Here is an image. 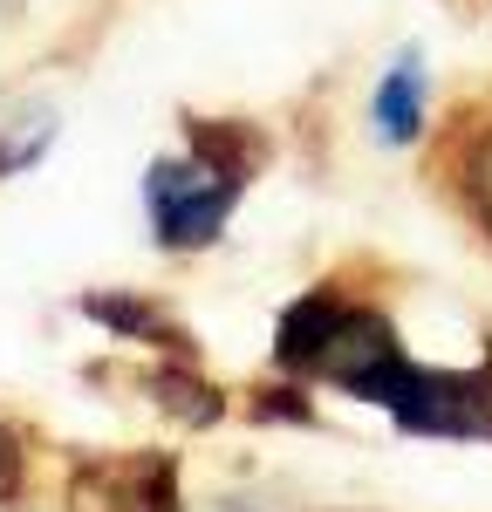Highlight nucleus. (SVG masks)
Wrapping results in <instances>:
<instances>
[{
	"mask_svg": "<svg viewBox=\"0 0 492 512\" xmlns=\"http://www.w3.org/2000/svg\"><path fill=\"white\" fill-rule=\"evenodd\" d=\"M96 328H110L117 342H151V349H185V328L164 321V308H151L144 294H82L76 301Z\"/></svg>",
	"mask_w": 492,
	"mask_h": 512,
	"instance_id": "nucleus-2",
	"label": "nucleus"
},
{
	"mask_svg": "<svg viewBox=\"0 0 492 512\" xmlns=\"http://www.w3.org/2000/svg\"><path fill=\"white\" fill-rule=\"evenodd\" d=\"M151 390H158V403H164V410H178L185 424H219V410H226L219 390L199 383V376H185V369H158V376H151Z\"/></svg>",
	"mask_w": 492,
	"mask_h": 512,
	"instance_id": "nucleus-4",
	"label": "nucleus"
},
{
	"mask_svg": "<svg viewBox=\"0 0 492 512\" xmlns=\"http://www.w3.org/2000/svg\"><path fill=\"white\" fill-rule=\"evenodd\" d=\"M424 130V69L417 55H404L390 76L376 82V137L383 144H410Z\"/></svg>",
	"mask_w": 492,
	"mask_h": 512,
	"instance_id": "nucleus-3",
	"label": "nucleus"
},
{
	"mask_svg": "<svg viewBox=\"0 0 492 512\" xmlns=\"http://www.w3.org/2000/svg\"><path fill=\"white\" fill-rule=\"evenodd\" d=\"M21 499H28V444L0 417V512H14Z\"/></svg>",
	"mask_w": 492,
	"mask_h": 512,
	"instance_id": "nucleus-5",
	"label": "nucleus"
},
{
	"mask_svg": "<svg viewBox=\"0 0 492 512\" xmlns=\"http://www.w3.org/2000/svg\"><path fill=\"white\" fill-rule=\"evenodd\" d=\"M246 192V171L185 151V158H158L144 171V212H151V233L164 253H199L226 233L233 205Z\"/></svg>",
	"mask_w": 492,
	"mask_h": 512,
	"instance_id": "nucleus-1",
	"label": "nucleus"
},
{
	"mask_svg": "<svg viewBox=\"0 0 492 512\" xmlns=\"http://www.w3.org/2000/svg\"><path fill=\"white\" fill-rule=\"evenodd\" d=\"M465 192H472V205H479V219L492 226V130H486V144L472 151V164H465Z\"/></svg>",
	"mask_w": 492,
	"mask_h": 512,
	"instance_id": "nucleus-6",
	"label": "nucleus"
},
{
	"mask_svg": "<svg viewBox=\"0 0 492 512\" xmlns=\"http://www.w3.org/2000/svg\"><path fill=\"white\" fill-rule=\"evenodd\" d=\"M212 512H246V506H226V499H219V506H212Z\"/></svg>",
	"mask_w": 492,
	"mask_h": 512,
	"instance_id": "nucleus-7",
	"label": "nucleus"
}]
</instances>
